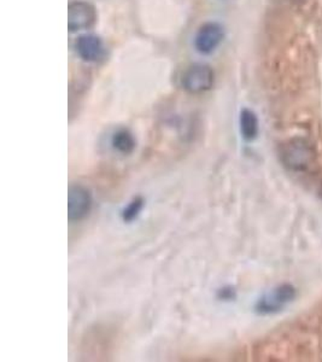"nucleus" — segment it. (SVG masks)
<instances>
[{
    "label": "nucleus",
    "mask_w": 322,
    "mask_h": 362,
    "mask_svg": "<svg viewBox=\"0 0 322 362\" xmlns=\"http://www.w3.org/2000/svg\"><path fill=\"white\" fill-rule=\"evenodd\" d=\"M314 150L306 139L294 138L280 148L281 163L292 172L306 170L314 160Z\"/></svg>",
    "instance_id": "obj_1"
},
{
    "label": "nucleus",
    "mask_w": 322,
    "mask_h": 362,
    "mask_svg": "<svg viewBox=\"0 0 322 362\" xmlns=\"http://www.w3.org/2000/svg\"><path fill=\"white\" fill-rule=\"evenodd\" d=\"M215 73L210 66L197 63L189 66L182 74L181 85L191 95H202L214 86Z\"/></svg>",
    "instance_id": "obj_2"
},
{
    "label": "nucleus",
    "mask_w": 322,
    "mask_h": 362,
    "mask_svg": "<svg viewBox=\"0 0 322 362\" xmlns=\"http://www.w3.org/2000/svg\"><path fill=\"white\" fill-rule=\"evenodd\" d=\"M93 206L91 191L83 184H73L68 189V220L80 223L90 215Z\"/></svg>",
    "instance_id": "obj_3"
},
{
    "label": "nucleus",
    "mask_w": 322,
    "mask_h": 362,
    "mask_svg": "<svg viewBox=\"0 0 322 362\" xmlns=\"http://www.w3.org/2000/svg\"><path fill=\"white\" fill-rule=\"evenodd\" d=\"M294 296H296V291L291 285H280L278 288H273L268 293H266L265 296L257 302V313L262 315L278 313L287 303L294 300Z\"/></svg>",
    "instance_id": "obj_4"
},
{
    "label": "nucleus",
    "mask_w": 322,
    "mask_h": 362,
    "mask_svg": "<svg viewBox=\"0 0 322 362\" xmlns=\"http://www.w3.org/2000/svg\"><path fill=\"white\" fill-rule=\"evenodd\" d=\"M97 21V13L93 5L86 1H74L68 8V28L79 32L91 28Z\"/></svg>",
    "instance_id": "obj_5"
},
{
    "label": "nucleus",
    "mask_w": 322,
    "mask_h": 362,
    "mask_svg": "<svg viewBox=\"0 0 322 362\" xmlns=\"http://www.w3.org/2000/svg\"><path fill=\"white\" fill-rule=\"evenodd\" d=\"M223 37L225 32L222 25L216 22H209L199 28L194 39V45L201 54H211L222 42Z\"/></svg>",
    "instance_id": "obj_6"
},
{
    "label": "nucleus",
    "mask_w": 322,
    "mask_h": 362,
    "mask_svg": "<svg viewBox=\"0 0 322 362\" xmlns=\"http://www.w3.org/2000/svg\"><path fill=\"white\" fill-rule=\"evenodd\" d=\"M76 52L86 62H98L104 57L105 47L100 37L93 34H83L75 42Z\"/></svg>",
    "instance_id": "obj_7"
},
{
    "label": "nucleus",
    "mask_w": 322,
    "mask_h": 362,
    "mask_svg": "<svg viewBox=\"0 0 322 362\" xmlns=\"http://www.w3.org/2000/svg\"><path fill=\"white\" fill-rule=\"evenodd\" d=\"M112 148L116 153L129 156L134 153L136 148V140L133 133L127 128H119L112 136Z\"/></svg>",
    "instance_id": "obj_8"
},
{
    "label": "nucleus",
    "mask_w": 322,
    "mask_h": 362,
    "mask_svg": "<svg viewBox=\"0 0 322 362\" xmlns=\"http://www.w3.org/2000/svg\"><path fill=\"white\" fill-rule=\"evenodd\" d=\"M240 133L244 139L252 141L258 134V119L255 112L243 109L239 117Z\"/></svg>",
    "instance_id": "obj_9"
},
{
    "label": "nucleus",
    "mask_w": 322,
    "mask_h": 362,
    "mask_svg": "<svg viewBox=\"0 0 322 362\" xmlns=\"http://www.w3.org/2000/svg\"><path fill=\"white\" fill-rule=\"evenodd\" d=\"M144 199L141 196L133 198L132 201L124 206L122 213H121V218L124 220V223H132L136 218L141 215V210L144 208Z\"/></svg>",
    "instance_id": "obj_10"
},
{
    "label": "nucleus",
    "mask_w": 322,
    "mask_h": 362,
    "mask_svg": "<svg viewBox=\"0 0 322 362\" xmlns=\"http://www.w3.org/2000/svg\"><path fill=\"white\" fill-rule=\"evenodd\" d=\"M219 297L221 300H232V298H233V291H232V288H221V290H220Z\"/></svg>",
    "instance_id": "obj_11"
},
{
    "label": "nucleus",
    "mask_w": 322,
    "mask_h": 362,
    "mask_svg": "<svg viewBox=\"0 0 322 362\" xmlns=\"http://www.w3.org/2000/svg\"><path fill=\"white\" fill-rule=\"evenodd\" d=\"M291 1H294V3H302V1H304V0H291Z\"/></svg>",
    "instance_id": "obj_12"
}]
</instances>
